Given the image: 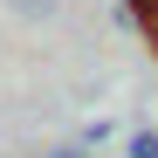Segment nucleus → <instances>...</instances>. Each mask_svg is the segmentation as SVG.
Instances as JSON below:
<instances>
[{
	"mask_svg": "<svg viewBox=\"0 0 158 158\" xmlns=\"http://www.w3.org/2000/svg\"><path fill=\"white\" fill-rule=\"evenodd\" d=\"M124 7H131V21L151 35V48H158V0H124Z\"/></svg>",
	"mask_w": 158,
	"mask_h": 158,
	"instance_id": "f257e3e1",
	"label": "nucleus"
},
{
	"mask_svg": "<svg viewBox=\"0 0 158 158\" xmlns=\"http://www.w3.org/2000/svg\"><path fill=\"white\" fill-rule=\"evenodd\" d=\"M124 151H131V158H158V131H131Z\"/></svg>",
	"mask_w": 158,
	"mask_h": 158,
	"instance_id": "f03ea898",
	"label": "nucleus"
},
{
	"mask_svg": "<svg viewBox=\"0 0 158 158\" xmlns=\"http://www.w3.org/2000/svg\"><path fill=\"white\" fill-rule=\"evenodd\" d=\"M41 158H96L89 144H55V151H41Z\"/></svg>",
	"mask_w": 158,
	"mask_h": 158,
	"instance_id": "7ed1b4c3",
	"label": "nucleus"
}]
</instances>
